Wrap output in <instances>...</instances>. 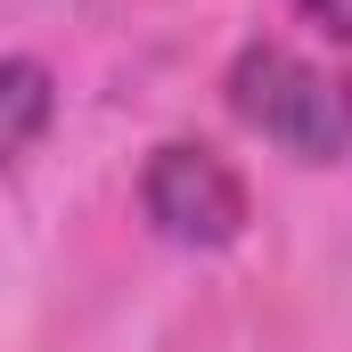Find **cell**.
I'll return each mask as SVG.
<instances>
[{"label": "cell", "instance_id": "7a4b0ae2", "mask_svg": "<svg viewBox=\"0 0 352 352\" xmlns=\"http://www.w3.org/2000/svg\"><path fill=\"white\" fill-rule=\"evenodd\" d=\"M140 213L156 221V238L213 254V246L246 238V180L197 140H164L140 173Z\"/></svg>", "mask_w": 352, "mask_h": 352}, {"label": "cell", "instance_id": "3957f363", "mask_svg": "<svg viewBox=\"0 0 352 352\" xmlns=\"http://www.w3.org/2000/svg\"><path fill=\"white\" fill-rule=\"evenodd\" d=\"M50 115H58V74L41 58H0V173L50 131Z\"/></svg>", "mask_w": 352, "mask_h": 352}, {"label": "cell", "instance_id": "277c9868", "mask_svg": "<svg viewBox=\"0 0 352 352\" xmlns=\"http://www.w3.org/2000/svg\"><path fill=\"white\" fill-rule=\"evenodd\" d=\"M320 33H336V41H352V0H295Z\"/></svg>", "mask_w": 352, "mask_h": 352}, {"label": "cell", "instance_id": "6da1fadb", "mask_svg": "<svg viewBox=\"0 0 352 352\" xmlns=\"http://www.w3.org/2000/svg\"><path fill=\"white\" fill-rule=\"evenodd\" d=\"M221 98L246 131H263L270 148H287L303 164H336L352 148V82L295 58L287 41H246L221 74Z\"/></svg>", "mask_w": 352, "mask_h": 352}]
</instances>
